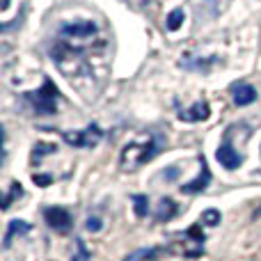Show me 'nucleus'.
I'll return each mask as SVG.
<instances>
[{
    "label": "nucleus",
    "instance_id": "7ed1b4c3",
    "mask_svg": "<svg viewBox=\"0 0 261 261\" xmlns=\"http://www.w3.org/2000/svg\"><path fill=\"white\" fill-rule=\"evenodd\" d=\"M172 248L176 250V254H190L197 257L204 250V234H199L197 227H190L188 231H179V236L174 239Z\"/></svg>",
    "mask_w": 261,
    "mask_h": 261
},
{
    "label": "nucleus",
    "instance_id": "20e7f679",
    "mask_svg": "<svg viewBox=\"0 0 261 261\" xmlns=\"http://www.w3.org/2000/svg\"><path fill=\"white\" fill-rule=\"evenodd\" d=\"M216 158H218V163H220L225 170H236V167H241V163H243V153H239V149L234 147L229 130L225 133V140H222L220 147H218Z\"/></svg>",
    "mask_w": 261,
    "mask_h": 261
},
{
    "label": "nucleus",
    "instance_id": "dca6fc26",
    "mask_svg": "<svg viewBox=\"0 0 261 261\" xmlns=\"http://www.w3.org/2000/svg\"><path fill=\"white\" fill-rule=\"evenodd\" d=\"M220 222V213L216 211V208H208V211L202 213V225H218Z\"/></svg>",
    "mask_w": 261,
    "mask_h": 261
},
{
    "label": "nucleus",
    "instance_id": "f03ea898",
    "mask_svg": "<svg viewBox=\"0 0 261 261\" xmlns=\"http://www.w3.org/2000/svg\"><path fill=\"white\" fill-rule=\"evenodd\" d=\"M58 96H60L58 94V87L53 85V81H48V78H46L44 85H41L39 90L25 94L23 99L32 106V110H35L37 115H55V113H58Z\"/></svg>",
    "mask_w": 261,
    "mask_h": 261
},
{
    "label": "nucleus",
    "instance_id": "0eeeda50",
    "mask_svg": "<svg viewBox=\"0 0 261 261\" xmlns=\"http://www.w3.org/2000/svg\"><path fill=\"white\" fill-rule=\"evenodd\" d=\"M208 184H211V172H208V165H206V161H204V156H199V176L193 184H184L181 190H184V193H202V190H206Z\"/></svg>",
    "mask_w": 261,
    "mask_h": 261
},
{
    "label": "nucleus",
    "instance_id": "6e6552de",
    "mask_svg": "<svg viewBox=\"0 0 261 261\" xmlns=\"http://www.w3.org/2000/svg\"><path fill=\"white\" fill-rule=\"evenodd\" d=\"M231 96H234V103L243 108V106H250L257 101V90L248 83H236V85H231Z\"/></svg>",
    "mask_w": 261,
    "mask_h": 261
},
{
    "label": "nucleus",
    "instance_id": "f3484780",
    "mask_svg": "<svg viewBox=\"0 0 261 261\" xmlns=\"http://www.w3.org/2000/svg\"><path fill=\"white\" fill-rule=\"evenodd\" d=\"M21 195V186H18V184H12V190H9V195H7V197H5V202H3V208H5V211H7V208H9V204H12V199H14V195Z\"/></svg>",
    "mask_w": 261,
    "mask_h": 261
},
{
    "label": "nucleus",
    "instance_id": "423d86ee",
    "mask_svg": "<svg viewBox=\"0 0 261 261\" xmlns=\"http://www.w3.org/2000/svg\"><path fill=\"white\" fill-rule=\"evenodd\" d=\"M44 218H46V222H48L50 229L62 231V234L73 227V218L69 216V211L62 208V206H48L44 211Z\"/></svg>",
    "mask_w": 261,
    "mask_h": 261
},
{
    "label": "nucleus",
    "instance_id": "a211bd4d",
    "mask_svg": "<svg viewBox=\"0 0 261 261\" xmlns=\"http://www.w3.org/2000/svg\"><path fill=\"white\" fill-rule=\"evenodd\" d=\"M87 229L99 231L101 229V220H99V218H90V220H87Z\"/></svg>",
    "mask_w": 261,
    "mask_h": 261
},
{
    "label": "nucleus",
    "instance_id": "f8f14e48",
    "mask_svg": "<svg viewBox=\"0 0 261 261\" xmlns=\"http://www.w3.org/2000/svg\"><path fill=\"white\" fill-rule=\"evenodd\" d=\"M92 257V252L87 250V245H85V241L78 236L76 241H73V252H71V261H90Z\"/></svg>",
    "mask_w": 261,
    "mask_h": 261
},
{
    "label": "nucleus",
    "instance_id": "2eb2a0df",
    "mask_svg": "<svg viewBox=\"0 0 261 261\" xmlns=\"http://www.w3.org/2000/svg\"><path fill=\"white\" fill-rule=\"evenodd\" d=\"M184 9H174V12H170V16H167V30H179L181 25H184Z\"/></svg>",
    "mask_w": 261,
    "mask_h": 261
},
{
    "label": "nucleus",
    "instance_id": "9b49d317",
    "mask_svg": "<svg viewBox=\"0 0 261 261\" xmlns=\"http://www.w3.org/2000/svg\"><path fill=\"white\" fill-rule=\"evenodd\" d=\"M124 261H158V250L156 248H140L130 252Z\"/></svg>",
    "mask_w": 261,
    "mask_h": 261
},
{
    "label": "nucleus",
    "instance_id": "9d476101",
    "mask_svg": "<svg viewBox=\"0 0 261 261\" xmlns=\"http://www.w3.org/2000/svg\"><path fill=\"white\" fill-rule=\"evenodd\" d=\"M28 231H30V225H28V222H23V220H12V222H9V227H7V234H5V239H3V250H7L9 245H12V239H14V236L28 234Z\"/></svg>",
    "mask_w": 261,
    "mask_h": 261
},
{
    "label": "nucleus",
    "instance_id": "4468645a",
    "mask_svg": "<svg viewBox=\"0 0 261 261\" xmlns=\"http://www.w3.org/2000/svg\"><path fill=\"white\" fill-rule=\"evenodd\" d=\"M133 204H135V216L144 218L149 211V197L147 195H133Z\"/></svg>",
    "mask_w": 261,
    "mask_h": 261
},
{
    "label": "nucleus",
    "instance_id": "39448f33",
    "mask_svg": "<svg viewBox=\"0 0 261 261\" xmlns=\"http://www.w3.org/2000/svg\"><path fill=\"white\" fill-rule=\"evenodd\" d=\"M103 133L96 124H90L87 128L83 130H73V133H64V140H67L71 147H83V149H90V147H96L101 142Z\"/></svg>",
    "mask_w": 261,
    "mask_h": 261
},
{
    "label": "nucleus",
    "instance_id": "ddd939ff",
    "mask_svg": "<svg viewBox=\"0 0 261 261\" xmlns=\"http://www.w3.org/2000/svg\"><path fill=\"white\" fill-rule=\"evenodd\" d=\"M174 211H176V204L174 202H172V199H163V202H161V206H158V213H156V216H158V220H170V218L172 216H174Z\"/></svg>",
    "mask_w": 261,
    "mask_h": 261
},
{
    "label": "nucleus",
    "instance_id": "f257e3e1",
    "mask_svg": "<svg viewBox=\"0 0 261 261\" xmlns=\"http://www.w3.org/2000/svg\"><path fill=\"white\" fill-rule=\"evenodd\" d=\"M163 149V138L158 133H144L140 140H133L124 147L122 158H119V165L122 170L133 172L138 167H142L144 163H149L158 151Z\"/></svg>",
    "mask_w": 261,
    "mask_h": 261
},
{
    "label": "nucleus",
    "instance_id": "1a4fd4ad",
    "mask_svg": "<svg viewBox=\"0 0 261 261\" xmlns=\"http://www.w3.org/2000/svg\"><path fill=\"white\" fill-rule=\"evenodd\" d=\"M211 115V108H208L206 101H197L190 110H179V119L184 122H204Z\"/></svg>",
    "mask_w": 261,
    "mask_h": 261
}]
</instances>
